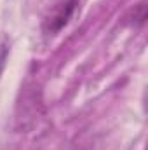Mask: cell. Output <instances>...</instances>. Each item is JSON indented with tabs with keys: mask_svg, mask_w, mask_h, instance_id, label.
<instances>
[{
	"mask_svg": "<svg viewBox=\"0 0 148 150\" xmlns=\"http://www.w3.org/2000/svg\"><path fill=\"white\" fill-rule=\"evenodd\" d=\"M77 5H80V0H66V2L59 4V5L47 16L45 23H44V32L49 33V35L59 32V30L70 21V18L75 14Z\"/></svg>",
	"mask_w": 148,
	"mask_h": 150,
	"instance_id": "6da1fadb",
	"label": "cell"
},
{
	"mask_svg": "<svg viewBox=\"0 0 148 150\" xmlns=\"http://www.w3.org/2000/svg\"><path fill=\"white\" fill-rule=\"evenodd\" d=\"M7 56H9V47L5 44H0V75L5 68V63H7Z\"/></svg>",
	"mask_w": 148,
	"mask_h": 150,
	"instance_id": "7a4b0ae2",
	"label": "cell"
}]
</instances>
